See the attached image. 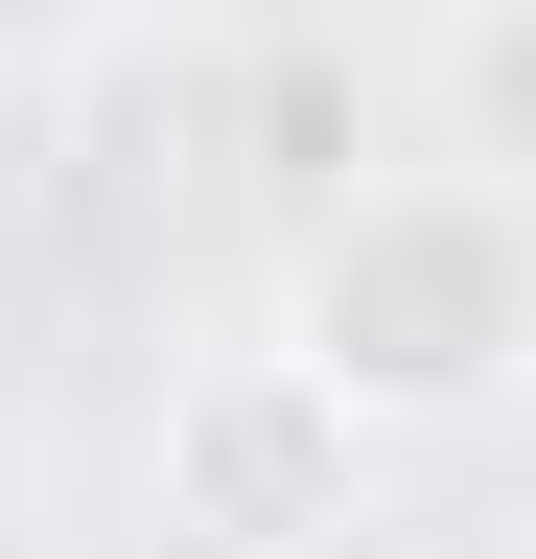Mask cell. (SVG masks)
<instances>
[{
    "instance_id": "cell-1",
    "label": "cell",
    "mask_w": 536,
    "mask_h": 559,
    "mask_svg": "<svg viewBox=\"0 0 536 559\" xmlns=\"http://www.w3.org/2000/svg\"><path fill=\"white\" fill-rule=\"evenodd\" d=\"M281 349L373 419V443H466V419H513V373H536L513 164H350L326 234H303V280H281Z\"/></svg>"
},
{
    "instance_id": "cell-2",
    "label": "cell",
    "mask_w": 536,
    "mask_h": 559,
    "mask_svg": "<svg viewBox=\"0 0 536 559\" xmlns=\"http://www.w3.org/2000/svg\"><path fill=\"white\" fill-rule=\"evenodd\" d=\"M373 419L303 373V349H211V373L164 396V513L211 536V559H350L373 536Z\"/></svg>"
}]
</instances>
